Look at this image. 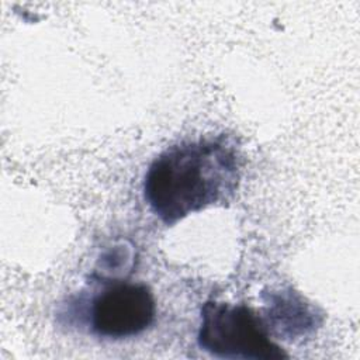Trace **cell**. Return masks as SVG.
Returning a JSON list of instances; mask_svg holds the SVG:
<instances>
[{
	"label": "cell",
	"instance_id": "3957f363",
	"mask_svg": "<svg viewBox=\"0 0 360 360\" xmlns=\"http://www.w3.org/2000/svg\"><path fill=\"white\" fill-rule=\"evenodd\" d=\"M155 316V297L146 284L115 281L93 297L87 319L96 336L121 340L145 332Z\"/></svg>",
	"mask_w": 360,
	"mask_h": 360
},
{
	"label": "cell",
	"instance_id": "7a4b0ae2",
	"mask_svg": "<svg viewBox=\"0 0 360 360\" xmlns=\"http://www.w3.org/2000/svg\"><path fill=\"white\" fill-rule=\"evenodd\" d=\"M197 343L219 359L280 360L288 354L271 338L263 318L246 304L207 301L200 311Z\"/></svg>",
	"mask_w": 360,
	"mask_h": 360
},
{
	"label": "cell",
	"instance_id": "6da1fadb",
	"mask_svg": "<svg viewBox=\"0 0 360 360\" xmlns=\"http://www.w3.org/2000/svg\"><path fill=\"white\" fill-rule=\"evenodd\" d=\"M242 155L225 135L181 141L160 152L143 177V198L165 225L193 212L225 205L236 194Z\"/></svg>",
	"mask_w": 360,
	"mask_h": 360
}]
</instances>
